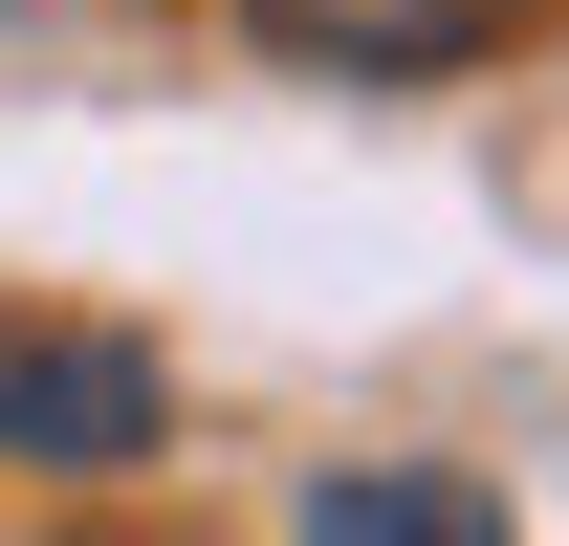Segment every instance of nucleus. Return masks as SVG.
Here are the masks:
<instances>
[{
    "instance_id": "nucleus-1",
    "label": "nucleus",
    "mask_w": 569,
    "mask_h": 546,
    "mask_svg": "<svg viewBox=\"0 0 569 546\" xmlns=\"http://www.w3.org/2000/svg\"><path fill=\"white\" fill-rule=\"evenodd\" d=\"M176 437V372L132 328H67V306H0V459L22 481H110Z\"/></svg>"
},
{
    "instance_id": "nucleus-2",
    "label": "nucleus",
    "mask_w": 569,
    "mask_h": 546,
    "mask_svg": "<svg viewBox=\"0 0 569 546\" xmlns=\"http://www.w3.org/2000/svg\"><path fill=\"white\" fill-rule=\"evenodd\" d=\"M241 22H263L284 67H372V88H417V67H460V44H482L503 0H241Z\"/></svg>"
},
{
    "instance_id": "nucleus-3",
    "label": "nucleus",
    "mask_w": 569,
    "mask_h": 546,
    "mask_svg": "<svg viewBox=\"0 0 569 546\" xmlns=\"http://www.w3.org/2000/svg\"><path fill=\"white\" fill-rule=\"evenodd\" d=\"M307 546H503V503L438 481V459H329L307 481Z\"/></svg>"
}]
</instances>
